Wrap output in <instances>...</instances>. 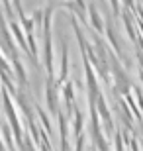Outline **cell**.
Here are the masks:
<instances>
[{
	"label": "cell",
	"instance_id": "1",
	"mask_svg": "<svg viewBox=\"0 0 143 151\" xmlns=\"http://www.w3.org/2000/svg\"><path fill=\"white\" fill-rule=\"evenodd\" d=\"M43 67L49 75V81H53L55 75V53H53V41L51 34H43Z\"/></svg>",
	"mask_w": 143,
	"mask_h": 151
},
{
	"label": "cell",
	"instance_id": "2",
	"mask_svg": "<svg viewBox=\"0 0 143 151\" xmlns=\"http://www.w3.org/2000/svg\"><path fill=\"white\" fill-rule=\"evenodd\" d=\"M69 71H71V67H69V47H67L65 39H61V67H59V77H57V81H55L57 88L67 81Z\"/></svg>",
	"mask_w": 143,
	"mask_h": 151
},
{
	"label": "cell",
	"instance_id": "3",
	"mask_svg": "<svg viewBox=\"0 0 143 151\" xmlns=\"http://www.w3.org/2000/svg\"><path fill=\"white\" fill-rule=\"evenodd\" d=\"M45 106H47V110H49L53 116H57L59 114V98H57V86L53 81H49V83L45 84Z\"/></svg>",
	"mask_w": 143,
	"mask_h": 151
},
{
	"label": "cell",
	"instance_id": "4",
	"mask_svg": "<svg viewBox=\"0 0 143 151\" xmlns=\"http://www.w3.org/2000/svg\"><path fill=\"white\" fill-rule=\"evenodd\" d=\"M57 122H59V141H61V151H69L71 145H69V122H67L65 114L59 110L57 114Z\"/></svg>",
	"mask_w": 143,
	"mask_h": 151
},
{
	"label": "cell",
	"instance_id": "5",
	"mask_svg": "<svg viewBox=\"0 0 143 151\" xmlns=\"http://www.w3.org/2000/svg\"><path fill=\"white\" fill-rule=\"evenodd\" d=\"M104 34L108 35V41H110L112 49L116 51V55L120 57V59H124V61H126V57H124V45H121V41H120V35L116 34V29L112 28L110 24H106V28H104Z\"/></svg>",
	"mask_w": 143,
	"mask_h": 151
},
{
	"label": "cell",
	"instance_id": "6",
	"mask_svg": "<svg viewBox=\"0 0 143 151\" xmlns=\"http://www.w3.org/2000/svg\"><path fill=\"white\" fill-rule=\"evenodd\" d=\"M88 20H90V26H92L94 32H98V34H104V28H106V24L104 20H102V16H100V12L94 8L92 4L88 6Z\"/></svg>",
	"mask_w": 143,
	"mask_h": 151
},
{
	"label": "cell",
	"instance_id": "7",
	"mask_svg": "<svg viewBox=\"0 0 143 151\" xmlns=\"http://www.w3.org/2000/svg\"><path fill=\"white\" fill-rule=\"evenodd\" d=\"M71 116H73V122H71V126H69V128L73 129V135H75V137H78V135L83 134V126H84L83 112L75 106V108H73V114H71Z\"/></svg>",
	"mask_w": 143,
	"mask_h": 151
},
{
	"label": "cell",
	"instance_id": "8",
	"mask_svg": "<svg viewBox=\"0 0 143 151\" xmlns=\"http://www.w3.org/2000/svg\"><path fill=\"white\" fill-rule=\"evenodd\" d=\"M61 86H63V100L67 104V110L73 112V108H75V84L67 81V84H61Z\"/></svg>",
	"mask_w": 143,
	"mask_h": 151
},
{
	"label": "cell",
	"instance_id": "9",
	"mask_svg": "<svg viewBox=\"0 0 143 151\" xmlns=\"http://www.w3.org/2000/svg\"><path fill=\"white\" fill-rule=\"evenodd\" d=\"M12 65H14V73H16L18 81L24 84V86H28V73H26V67H24V63L18 59V57H14L12 59Z\"/></svg>",
	"mask_w": 143,
	"mask_h": 151
},
{
	"label": "cell",
	"instance_id": "10",
	"mask_svg": "<svg viewBox=\"0 0 143 151\" xmlns=\"http://www.w3.org/2000/svg\"><path fill=\"white\" fill-rule=\"evenodd\" d=\"M0 71L12 73V67H10V63H8V59L4 57V51H0Z\"/></svg>",
	"mask_w": 143,
	"mask_h": 151
},
{
	"label": "cell",
	"instance_id": "11",
	"mask_svg": "<svg viewBox=\"0 0 143 151\" xmlns=\"http://www.w3.org/2000/svg\"><path fill=\"white\" fill-rule=\"evenodd\" d=\"M120 4L126 6V10H135L137 2H135V0H120Z\"/></svg>",
	"mask_w": 143,
	"mask_h": 151
},
{
	"label": "cell",
	"instance_id": "12",
	"mask_svg": "<svg viewBox=\"0 0 143 151\" xmlns=\"http://www.w3.org/2000/svg\"><path fill=\"white\" fill-rule=\"evenodd\" d=\"M110 4H112L114 14H120V0H110Z\"/></svg>",
	"mask_w": 143,
	"mask_h": 151
},
{
	"label": "cell",
	"instance_id": "13",
	"mask_svg": "<svg viewBox=\"0 0 143 151\" xmlns=\"http://www.w3.org/2000/svg\"><path fill=\"white\" fill-rule=\"evenodd\" d=\"M57 2H67V0H57Z\"/></svg>",
	"mask_w": 143,
	"mask_h": 151
}]
</instances>
